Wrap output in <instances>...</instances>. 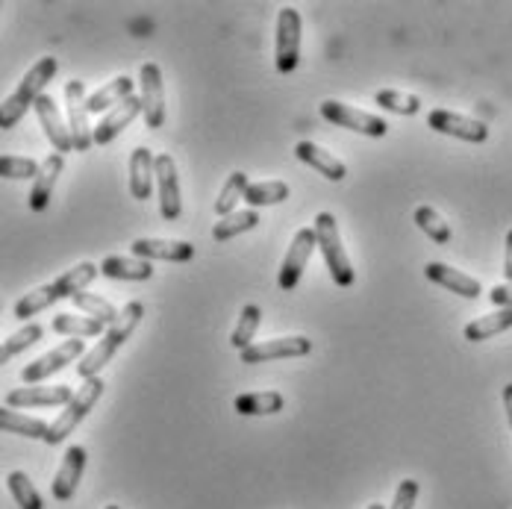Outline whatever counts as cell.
Wrapping results in <instances>:
<instances>
[{
  "label": "cell",
  "instance_id": "cell-18",
  "mask_svg": "<svg viewBox=\"0 0 512 509\" xmlns=\"http://www.w3.org/2000/svg\"><path fill=\"white\" fill-rule=\"evenodd\" d=\"M142 115V98H127L124 103H118L112 112H106L101 118V124L95 127V145H109L112 139H118L136 118Z\"/></svg>",
  "mask_w": 512,
  "mask_h": 509
},
{
  "label": "cell",
  "instance_id": "cell-5",
  "mask_svg": "<svg viewBox=\"0 0 512 509\" xmlns=\"http://www.w3.org/2000/svg\"><path fill=\"white\" fill-rule=\"evenodd\" d=\"M301 62V12L283 6L277 12V39H274V65L280 74H292Z\"/></svg>",
  "mask_w": 512,
  "mask_h": 509
},
{
  "label": "cell",
  "instance_id": "cell-8",
  "mask_svg": "<svg viewBox=\"0 0 512 509\" xmlns=\"http://www.w3.org/2000/svg\"><path fill=\"white\" fill-rule=\"evenodd\" d=\"M86 354H89V351H86V345H83L80 339H77V342H62V345H56L53 351H48L45 357L33 359V362L21 371V380H24L27 386H39L42 380H48L51 374L62 371V368L71 365V362H80Z\"/></svg>",
  "mask_w": 512,
  "mask_h": 509
},
{
  "label": "cell",
  "instance_id": "cell-20",
  "mask_svg": "<svg viewBox=\"0 0 512 509\" xmlns=\"http://www.w3.org/2000/svg\"><path fill=\"white\" fill-rule=\"evenodd\" d=\"M295 156H298L301 162H307L309 168H315L321 177L333 180V183H342V180L348 177L345 162H342L339 156H333L330 151H324V148L315 145V142H298V145H295Z\"/></svg>",
  "mask_w": 512,
  "mask_h": 509
},
{
  "label": "cell",
  "instance_id": "cell-42",
  "mask_svg": "<svg viewBox=\"0 0 512 509\" xmlns=\"http://www.w3.org/2000/svg\"><path fill=\"white\" fill-rule=\"evenodd\" d=\"M489 301L498 306V309H510L512 306V283H501L489 292Z\"/></svg>",
  "mask_w": 512,
  "mask_h": 509
},
{
  "label": "cell",
  "instance_id": "cell-7",
  "mask_svg": "<svg viewBox=\"0 0 512 509\" xmlns=\"http://www.w3.org/2000/svg\"><path fill=\"white\" fill-rule=\"evenodd\" d=\"M65 115H68V130L74 139V151L86 153L95 145V127H89V98L80 80L65 83Z\"/></svg>",
  "mask_w": 512,
  "mask_h": 509
},
{
  "label": "cell",
  "instance_id": "cell-22",
  "mask_svg": "<svg viewBox=\"0 0 512 509\" xmlns=\"http://www.w3.org/2000/svg\"><path fill=\"white\" fill-rule=\"evenodd\" d=\"M62 168H65V156H62V153H51V156L42 162V171H39V177L33 180V192H30V209H33V212L48 209V204H51V195H53V186H56V180H59Z\"/></svg>",
  "mask_w": 512,
  "mask_h": 509
},
{
  "label": "cell",
  "instance_id": "cell-19",
  "mask_svg": "<svg viewBox=\"0 0 512 509\" xmlns=\"http://www.w3.org/2000/svg\"><path fill=\"white\" fill-rule=\"evenodd\" d=\"M133 256L139 259H162V262H192L195 259V245L180 242V239H136L133 242Z\"/></svg>",
  "mask_w": 512,
  "mask_h": 509
},
{
  "label": "cell",
  "instance_id": "cell-21",
  "mask_svg": "<svg viewBox=\"0 0 512 509\" xmlns=\"http://www.w3.org/2000/svg\"><path fill=\"white\" fill-rule=\"evenodd\" d=\"M156 183V156L148 148L130 153V195L136 201H148Z\"/></svg>",
  "mask_w": 512,
  "mask_h": 509
},
{
  "label": "cell",
  "instance_id": "cell-43",
  "mask_svg": "<svg viewBox=\"0 0 512 509\" xmlns=\"http://www.w3.org/2000/svg\"><path fill=\"white\" fill-rule=\"evenodd\" d=\"M504 277L512 283V230L507 233V251H504Z\"/></svg>",
  "mask_w": 512,
  "mask_h": 509
},
{
  "label": "cell",
  "instance_id": "cell-33",
  "mask_svg": "<svg viewBox=\"0 0 512 509\" xmlns=\"http://www.w3.org/2000/svg\"><path fill=\"white\" fill-rule=\"evenodd\" d=\"M289 201V186L283 180H259L251 183L248 192H245V204L256 206H274Z\"/></svg>",
  "mask_w": 512,
  "mask_h": 509
},
{
  "label": "cell",
  "instance_id": "cell-36",
  "mask_svg": "<svg viewBox=\"0 0 512 509\" xmlns=\"http://www.w3.org/2000/svg\"><path fill=\"white\" fill-rule=\"evenodd\" d=\"M6 486H9L12 501H15L21 509H45V504H42V495L36 492L33 480H30L24 471H9Z\"/></svg>",
  "mask_w": 512,
  "mask_h": 509
},
{
  "label": "cell",
  "instance_id": "cell-16",
  "mask_svg": "<svg viewBox=\"0 0 512 509\" xmlns=\"http://www.w3.org/2000/svg\"><path fill=\"white\" fill-rule=\"evenodd\" d=\"M424 277H427L430 283H436V286H442V289H448V292L460 295V298H468V301H474V298H480V295H483L480 280H474V277L462 274V271L451 268V265H445V262H427V265H424Z\"/></svg>",
  "mask_w": 512,
  "mask_h": 509
},
{
  "label": "cell",
  "instance_id": "cell-10",
  "mask_svg": "<svg viewBox=\"0 0 512 509\" xmlns=\"http://www.w3.org/2000/svg\"><path fill=\"white\" fill-rule=\"evenodd\" d=\"M315 245H318V239H315V230H312V227H304V230L295 233L289 251L283 256L280 274H277V283H280L283 292H292V289L301 283V274H304V268H307L309 256L315 251Z\"/></svg>",
  "mask_w": 512,
  "mask_h": 509
},
{
  "label": "cell",
  "instance_id": "cell-28",
  "mask_svg": "<svg viewBox=\"0 0 512 509\" xmlns=\"http://www.w3.org/2000/svg\"><path fill=\"white\" fill-rule=\"evenodd\" d=\"M101 274V265L95 262H80L71 271H65L62 277L53 280V289L59 292V298H74L80 292H86V286H92V280Z\"/></svg>",
  "mask_w": 512,
  "mask_h": 509
},
{
  "label": "cell",
  "instance_id": "cell-44",
  "mask_svg": "<svg viewBox=\"0 0 512 509\" xmlns=\"http://www.w3.org/2000/svg\"><path fill=\"white\" fill-rule=\"evenodd\" d=\"M504 409H507V418H510V427H512V383L504 386Z\"/></svg>",
  "mask_w": 512,
  "mask_h": 509
},
{
  "label": "cell",
  "instance_id": "cell-24",
  "mask_svg": "<svg viewBox=\"0 0 512 509\" xmlns=\"http://www.w3.org/2000/svg\"><path fill=\"white\" fill-rule=\"evenodd\" d=\"M510 327H512V306L510 309H495V312H489V315L474 318L471 324H465L462 336H465L468 342H486V339H492V336L507 333Z\"/></svg>",
  "mask_w": 512,
  "mask_h": 509
},
{
  "label": "cell",
  "instance_id": "cell-3",
  "mask_svg": "<svg viewBox=\"0 0 512 509\" xmlns=\"http://www.w3.org/2000/svg\"><path fill=\"white\" fill-rule=\"evenodd\" d=\"M312 230H315L318 248H321V256L327 262V271H330L333 283L342 286V289L354 286L357 274H354V265H351V259L345 254V245H342L339 224H336L333 212H318L315 221H312Z\"/></svg>",
  "mask_w": 512,
  "mask_h": 509
},
{
  "label": "cell",
  "instance_id": "cell-15",
  "mask_svg": "<svg viewBox=\"0 0 512 509\" xmlns=\"http://www.w3.org/2000/svg\"><path fill=\"white\" fill-rule=\"evenodd\" d=\"M86 457L89 454H86L83 445H71L65 451L62 465H59V471H56L51 483V492L56 501H71L74 498V492H77V486L83 480V471H86Z\"/></svg>",
  "mask_w": 512,
  "mask_h": 509
},
{
  "label": "cell",
  "instance_id": "cell-46",
  "mask_svg": "<svg viewBox=\"0 0 512 509\" xmlns=\"http://www.w3.org/2000/svg\"><path fill=\"white\" fill-rule=\"evenodd\" d=\"M106 509H121V507H115V504H109V507H106Z\"/></svg>",
  "mask_w": 512,
  "mask_h": 509
},
{
  "label": "cell",
  "instance_id": "cell-12",
  "mask_svg": "<svg viewBox=\"0 0 512 509\" xmlns=\"http://www.w3.org/2000/svg\"><path fill=\"white\" fill-rule=\"evenodd\" d=\"M309 354H312V342H309L307 336H283V339L254 342L239 357H242L245 365H259V362H274V359L309 357Z\"/></svg>",
  "mask_w": 512,
  "mask_h": 509
},
{
  "label": "cell",
  "instance_id": "cell-40",
  "mask_svg": "<svg viewBox=\"0 0 512 509\" xmlns=\"http://www.w3.org/2000/svg\"><path fill=\"white\" fill-rule=\"evenodd\" d=\"M42 165L30 156H3L0 159V177L6 180H36Z\"/></svg>",
  "mask_w": 512,
  "mask_h": 509
},
{
  "label": "cell",
  "instance_id": "cell-13",
  "mask_svg": "<svg viewBox=\"0 0 512 509\" xmlns=\"http://www.w3.org/2000/svg\"><path fill=\"white\" fill-rule=\"evenodd\" d=\"M156 192H159V212L165 221H177L183 212L180 201V177H177V165L171 153H159L156 156Z\"/></svg>",
  "mask_w": 512,
  "mask_h": 509
},
{
  "label": "cell",
  "instance_id": "cell-30",
  "mask_svg": "<svg viewBox=\"0 0 512 509\" xmlns=\"http://www.w3.org/2000/svg\"><path fill=\"white\" fill-rule=\"evenodd\" d=\"M256 224H259V212H256V209H242V212L236 209L233 215L218 218V224L212 227V239H215V242H230V239H236V236L254 230Z\"/></svg>",
  "mask_w": 512,
  "mask_h": 509
},
{
  "label": "cell",
  "instance_id": "cell-6",
  "mask_svg": "<svg viewBox=\"0 0 512 509\" xmlns=\"http://www.w3.org/2000/svg\"><path fill=\"white\" fill-rule=\"evenodd\" d=\"M318 112H321L324 121H330V124H336V127H342V130L362 133V136H368V139H383V136L389 133L386 118H380V115H374V112L354 109V106H348V103L324 101L318 106Z\"/></svg>",
  "mask_w": 512,
  "mask_h": 509
},
{
  "label": "cell",
  "instance_id": "cell-45",
  "mask_svg": "<svg viewBox=\"0 0 512 509\" xmlns=\"http://www.w3.org/2000/svg\"><path fill=\"white\" fill-rule=\"evenodd\" d=\"M368 509H386V507H383V504H371V507H368Z\"/></svg>",
  "mask_w": 512,
  "mask_h": 509
},
{
  "label": "cell",
  "instance_id": "cell-41",
  "mask_svg": "<svg viewBox=\"0 0 512 509\" xmlns=\"http://www.w3.org/2000/svg\"><path fill=\"white\" fill-rule=\"evenodd\" d=\"M415 501H418V480H401V486H398L389 509H412Z\"/></svg>",
  "mask_w": 512,
  "mask_h": 509
},
{
  "label": "cell",
  "instance_id": "cell-31",
  "mask_svg": "<svg viewBox=\"0 0 512 509\" xmlns=\"http://www.w3.org/2000/svg\"><path fill=\"white\" fill-rule=\"evenodd\" d=\"M56 301H62V298H59V292L53 289V283H48V286H36L33 292H27V295L15 304V318H18V321H30V318H36L39 312L51 309Z\"/></svg>",
  "mask_w": 512,
  "mask_h": 509
},
{
  "label": "cell",
  "instance_id": "cell-32",
  "mask_svg": "<svg viewBox=\"0 0 512 509\" xmlns=\"http://www.w3.org/2000/svg\"><path fill=\"white\" fill-rule=\"evenodd\" d=\"M248 186H251V183H248V174H245V171H233V174L227 177V183L221 186V195H218V201H215L218 218H227V215L236 212V204L245 201Z\"/></svg>",
  "mask_w": 512,
  "mask_h": 509
},
{
  "label": "cell",
  "instance_id": "cell-1",
  "mask_svg": "<svg viewBox=\"0 0 512 509\" xmlns=\"http://www.w3.org/2000/svg\"><path fill=\"white\" fill-rule=\"evenodd\" d=\"M142 318H145V306L139 304V301H130V304L124 306L118 324H112L101 336V342L77 362V377L80 380H95L103 371V365L115 357L121 351V345L136 333V327L142 324Z\"/></svg>",
  "mask_w": 512,
  "mask_h": 509
},
{
  "label": "cell",
  "instance_id": "cell-17",
  "mask_svg": "<svg viewBox=\"0 0 512 509\" xmlns=\"http://www.w3.org/2000/svg\"><path fill=\"white\" fill-rule=\"evenodd\" d=\"M36 115H39V124H42V130H45V136H48V142L53 145V151L56 153H65L74 151V139H71V130L65 127V121H62V112H59V106L53 101L51 95H42L39 101H36Z\"/></svg>",
  "mask_w": 512,
  "mask_h": 509
},
{
  "label": "cell",
  "instance_id": "cell-11",
  "mask_svg": "<svg viewBox=\"0 0 512 509\" xmlns=\"http://www.w3.org/2000/svg\"><path fill=\"white\" fill-rule=\"evenodd\" d=\"M139 86H142V118L148 130H159L165 124V86H162V71L156 62H145L139 71Z\"/></svg>",
  "mask_w": 512,
  "mask_h": 509
},
{
  "label": "cell",
  "instance_id": "cell-4",
  "mask_svg": "<svg viewBox=\"0 0 512 509\" xmlns=\"http://www.w3.org/2000/svg\"><path fill=\"white\" fill-rule=\"evenodd\" d=\"M103 389H106V383H103L101 377H95V380H83V386H80V392L74 395V401L56 415V421L51 424V433H48V439H45V442H48V445H59V442H65V439L80 427V421H83V418L95 409V404L101 401Z\"/></svg>",
  "mask_w": 512,
  "mask_h": 509
},
{
  "label": "cell",
  "instance_id": "cell-37",
  "mask_svg": "<svg viewBox=\"0 0 512 509\" xmlns=\"http://www.w3.org/2000/svg\"><path fill=\"white\" fill-rule=\"evenodd\" d=\"M415 224L424 236H430L436 245H448L451 242V224H445V218L433 209V206H418L415 209Z\"/></svg>",
  "mask_w": 512,
  "mask_h": 509
},
{
  "label": "cell",
  "instance_id": "cell-26",
  "mask_svg": "<svg viewBox=\"0 0 512 509\" xmlns=\"http://www.w3.org/2000/svg\"><path fill=\"white\" fill-rule=\"evenodd\" d=\"M133 89H136V83H133L127 74H121V77H115V80L103 83L95 95H89V112H103V109H106V112H112L118 103H124L127 98H133Z\"/></svg>",
  "mask_w": 512,
  "mask_h": 509
},
{
  "label": "cell",
  "instance_id": "cell-27",
  "mask_svg": "<svg viewBox=\"0 0 512 509\" xmlns=\"http://www.w3.org/2000/svg\"><path fill=\"white\" fill-rule=\"evenodd\" d=\"M53 333H59V336H74V339H95V336H101L103 333V324L101 321H95V318H89V315H74V312H59V315H53L51 321Z\"/></svg>",
  "mask_w": 512,
  "mask_h": 509
},
{
  "label": "cell",
  "instance_id": "cell-38",
  "mask_svg": "<svg viewBox=\"0 0 512 509\" xmlns=\"http://www.w3.org/2000/svg\"><path fill=\"white\" fill-rule=\"evenodd\" d=\"M74 306L83 312V315H89V318H95V321H101L106 327H112V324H118V318H121V312L115 309V306L109 304V301H103L101 295H92V292H80V295H74L71 298Z\"/></svg>",
  "mask_w": 512,
  "mask_h": 509
},
{
  "label": "cell",
  "instance_id": "cell-25",
  "mask_svg": "<svg viewBox=\"0 0 512 509\" xmlns=\"http://www.w3.org/2000/svg\"><path fill=\"white\" fill-rule=\"evenodd\" d=\"M0 430L3 433H12V436H24V439H48L51 433V424L42 421V418H30V415H21L15 409L3 407L0 409Z\"/></svg>",
  "mask_w": 512,
  "mask_h": 509
},
{
  "label": "cell",
  "instance_id": "cell-9",
  "mask_svg": "<svg viewBox=\"0 0 512 509\" xmlns=\"http://www.w3.org/2000/svg\"><path fill=\"white\" fill-rule=\"evenodd\" d=\"M427 127L442 133V136H454V139H462V142H471V145H483L489 139V127L483 121L448 112V109H433L427 115Z\"/></svg>",
  "mask_w": 512,
  "mask_h": 509
},
{
  "label": "cell",
  "instance_id": "cell-35",
  "mask_svg": "<svg viewBox=\"0 0 512 509\" xmlns=\"http://www.w3.org/2000/svg\"><path fill=\"white\" fill-rule=\"evenodd\" d=\"M259 324H262V309L256 304L242 306V312H239V324H236V330H233V336H230V342H233V348L242 354L245 348H251L254 345V336L256 330H259Z\"/></svg>",
  "mask_w": 512,
  "mask_h": 509
},
{
  "label": "cell",
  "instance_id": "cell-2",
  "mask_svg": "<svg viewBox=\"0 0 512 509\" xmlns=\"http://www.w3.org/2000/svg\"><path fill=\"white\" fill-rule=\"evenodd\" d=\"M56 71H59V62H56L53 56H42V59L24 74V80L18 83V89H15L6 101L0 103V127H3V130H12V127L27 115V109L36 106V101L45 95V86L56 77Z\"/></svg>",
  "mask_w": 512,
  "mask_h": 509
},
{
  "label": "cell",
  "instance_id": "cell-39",
  "mask_svg": "<svg viewBox=\"0 0 512 509\" xmlns=\"http://www.w3.org/2000/svg\"><path fill=\"white\" fill-rule=\"evenodd\" d=\"M377 106H383L386 112H395V115H418L421 112V101L415 95L407 92H395V89H380L374 95Z\"/></svg>",
  "mask_w": 512,
  "mask_h": 509
},
{
  "label": "cell",
  "instance_id": "cell-29",
  "mask_svg": "<svg viewBox=\"0 0 512 509\" xmlns=\"http://www.w3.org/2000/svg\"><path fill=\"white\" fill-rule=\"evenodd\" d=\"M236 412L239 415H248V418H254V415H274V412H280V409L286 407V398L280 395V392H245V395H239L236 398Z\"/></svg>",
  "mask_w": 512,
  "mask_h": 509
},
{
  "label": "cell",
  "instance_id": "cell-34",
  "mask_svg": "<svg viewBox=\"0 0 512 509\" xmlns=\"http://www.w3.org/2000/svg\"><path fill=\"white\" fill-rule=\"evenodd\" d=\"M42 336H45V327L42 324H27V327H21V330H15L12 336H6L3 339V348H0V362H9L12 357H18L21 351H27V348H33L36 342H42Z\"/></svg>",
  "mask_w": 512,
  "mask_h": 509
},
{
  "label": "cell",
  "instance_id": "cell-14",
  "mask_svg": "<svg viewBox=\"0 0 512 509\" xmlns=\"http://www.w3.org/2000/svg\"><path fill=\"white\" fill-rule=\"evenodd\" d=\"M74 389L71 386H24V389H12L6 395V407L21 409V407H68L74 401Z\"/></svg>",
  "mask_w": 512,
  "mask_h": 509
},
{
  "label": "cell",
  "instance_id": "cell-23",
  "mask_svg": "<svg viewBox=\"0 0 512 509\" xmlns=\"http://www.w3.org/2000/svg\"><path fill=\"white\" fill-rule=\"evenodd\" d=\"M101 274L109 280H151L154 277V265L148 259L139 256H106L101 262Z\"/></svg>",
  "mask_w": 512,
  "mask_h": 509
}]
</instances>
